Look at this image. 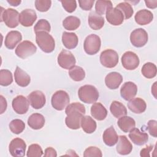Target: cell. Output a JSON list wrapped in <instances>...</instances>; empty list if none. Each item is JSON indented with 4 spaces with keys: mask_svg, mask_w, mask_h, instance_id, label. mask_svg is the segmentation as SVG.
Returning <instances> with one entry per match:
<instances>
[{
    "mask_svg": "<svg viewBox=\"0 0 157 157\" xmlns=\"http://www.w3.org/2000/svg\"><path fill=\"white\" fill-rule=\"evenodd\" d=\"M52 1L50 0H36L35 1V6L39 12H47L51 7Z\"/></svg>",
    "mask_w": 157,
    "mask_h": 157,
    "instance_id": "obj_42",
    "label": "cell"
},
{
    "mask_svg": "<svg viewBox=\"0 0 157 157\" xmlns=\"http://www.w3.org/2000/svg\"><path fill=\"white\" fill-rule=\"evenodd\" d=\"M80 19L75 16H68L63 21V26L67 30H75L80 26Z\"/></svg>",
    "mask_w": 157,
    "mask_h": 157,
    "instance_id": "obj_33",
    "label": "cell"
},
{
    "mask_svg": "<svg viewBox=\"0 0 157 157\" xmlns=\"http://www.w3.org/2000/svg\"><path fill=\"white\" fill-rule=\"evenodd\" d=\"M36 41L39 48L45 53H51L55 49V40L47 32L36 33Z\"/></svg>",
    "mask_w": 157,
    "mask_h": 157,
    "instance_id": "obj_2",
    "label": "cell"
},
{
    "mask_svg": "<svg viewBox=\"0 0 157 157\" xmlns=\"http://www.w3.org/2000/svg\"><path fill=\"white\" fill-rule=\"evenodd\" d=\"M117 142L116 150L118 153L121 155H126L131 152L132 145L125 136H120Z\"/></svg>",
    "mask_w": 157,
    "mask_h": 157,
    "instance_id": "obj_20",
    "label": "cell"
},
{
    "mask_svg": "<svg viewBox=\"0 0 157 157\" xmlns=\"http://www.w3.org/2000/svg\"><path fill=\"white\" fill-rule=\"evenodd\" d=\"M105 13L107 21L112 25H120L124 21V15L123 13L116 7L109 9Z\"/></svg>",
    "mask_w": 157,
    "mask_h": 157,
    "instance_id": "obj_15",
    "label": "cell"
},
{
    "mask_svg": "<svg viewBox=\"0 0 157 157\" xmlns=\"http://www.w3.org/2000/svg\"><path fill=\"white\" fill-rule=\"evenodd\" d=\"M63 8L69 13L73 12L77 8V3L75 0L60 1Z\"/></svg>",
    "mask_w": 157,
    "mask_h": 157,
    "instance_id": "obj_44",
    "label": "cell"
},
{
    "mask_svg": "<svg viewBox=\"0 0 157 157\" xmlns=\"http://www.w3.org/2000/svg\"><path fill=\"white\" fill-rule=\"evenodd\" d=\"M141 72L145 77L147 78H152L156 75V66L152 63H147L142 66Z\"/></svg>",
    "mask_w": 157,
    "mask_h": 157,
    "instance_id": "obj_35",
    "label": "cell"
},
{
    "mask_svg": "<svg viewBox=\"0 0 157 157\" xmlns=\"http://www.w3.org/2000/svg\"><path fill=\"white\" fill-rule=\"evenodd\" d=\"M70 99L67 92L63 90L56 91L52 96L51 102L52 107L57 110H63L69 103Z\"/></svg>",
    "mask_w": 157,
    "mask_h": 157,
    "instance_id": "obj_4",
    "label": "cell"
},
{
    "mask_svg": "<svg viewBox=\"0 0 157 157\" xmlns=\"http://www.w3.org/2000/svg\"><path fill=\"white\" fill-rule=\"evenodd\" d=\"M123 82L122 75L117 72H112L108 74L105 78V83L108 88L115 90L118 88Z\"/></svg>",
    "mask_w": 157,
    "mask_h": 157,
    "instance_id": "obj_19",
    "label": "cell"
},
{
    "mask_svg": "<svg viewBox=\"0 0 157 157\" xmlns=\"http://www.w3.org/2000/svg\"><path fill=\"white\" fill-rule=\"evenodd\" d=\"M137 92V85L132 82H125L120 89L121 96L126 101L133 99Z\"/></svg>",
    "mask_w": 157,
    "mask_h": 157,
    "instance_id": "obj_17",
    "label": "cell"
},
{
    "mask_svg": "<svg viewBox=\"0 0 157 157\" xmlns=\"http://www.w3.org/2000/svg\"><path fill=\"white\" fill-rule=\"evenodd\" d=\"M101 45V41L99 36L91 34L88 36L85 39L83 44L84 50L90 55H95L99 51Z\"/></svg>",
    "mask_w": 157,
    "mask_h": 157,
    "instance_id": "obj_6",
    "label": "cell"
},
{
    "mask_svg": "<svg viewBox=\"0 0 157 157\" xmlns=\"http://www.w3.org/2000/svg\"><path fill=\"white\" fill-rule=\"evenodd\" d=\"M0 101H1V113H2L7 109V101L6 100V99L2 96H0Z\"/></svg>",
    "mask_w": 157,
    "mask_h": 157,
    "instance_id": "obj_49",
    "label": "cell"
},
{
    "mask_svg": "<svg viewBox=\"0 0 157 157\" xmlns=\"http://www.w3.org/2000/svg\"><path fill=\"white\" fill-rule=\"evenodd\" d=\"M91 114L97 120H104L107 115V109L100 102H94L91 107Z\"/></svg>",
    "mask_w": 157,
    "mask_h": 157,
    "instance_id": "obj_27",
    "label": "cell"
},
{
    "mask_svg": "<svg viewBox=\"0 0 157 157\" xmlns=\"http://www.w3.org/2000/svg\"><path fill=\"white\" fill-rule=\"evenodd\" d=\"M42 155L43 151L39 145L34 144L29 146L26 153L28 157H40Z\"/></svg>",
    "mask_w": 157,
    "mask_h": 157,
    "instance_id": "obj_40",
    "label": "cell"
},
{
    "mask_svg": "<svg viewBox=\"0 0 157 157\" xmlns=\"http://www.w3.org/2000/svg\"><path fill=\"white\" fill-rule=\"evenodd\" d=\"M129 109L134 113H142L145 111L147 108L146 102L140 98L131 99L128 103Z\"/></svg>",
    "mask_w": 157,
    "mask_h": 157,
    "instance_id": "obj_23",
    "label": "cell"
},
{
    "mask_svg": "<svg viewBox=\"0 0 157 157\" xmlns=\"http://www.w3.org/2000/svg\"><path fill=\"white\" fill-rule=\"evenodd\" d=\"M85 106L79 102L69 104L65 110L67 117L65 119L66 126L71 129H78L80 128L81 120L85 113Z\"/></svg>",
    "mask_w": 157,
    "mask_h": 157,
    "instance_id": "obj_1",
    "label": "cell"
},
{
    "mask_svg": "<svg viewBox=\"0 0 157 157\" xmlns=\"http://www.w3.org/2000/svg\"><path fill=\"white\" fill-rule=\"evenodd\" d=\"M26 145L25 142L20 138H15L10 142L9 150L10 155L14 157H22L25 155Z\"/></svg>",
    "mask_w": 157,
    "mask_h": 157,
    "instance_id": "obj_10",
    "label": "cell"
},
{
    "mask_svg": "<svg viewBox=\"0 0 157 157\" xmlns=\"http://www.w3.org/2000/svg\"><path fill=\"white\" fill-rule=\"evenodd\" d=\"M22 36L18 31H11L6 36L4 44L5 46L10 50L13 49L16 45L21 40Z\"/></svg>",
    "mask_w": 157,
    "mask_h": 157,
    "instance_id": "obj_21",
    "label": "cell"
},
{
    "mask_svg": "<svg viewBox=\"0 0 157 157\" xmlns=\"http://www.w3.org/2000/svg\"><path fill=\"white\" fill-rule=\"evenodd\" d=\"M37 51L36 45L29 40H24L20 43L15 49V54L21 59L33 55Z\"/></svg>",
    "mask_w": 157,
    "mask_h": 157,
    "instance_id": "obj_8",
    "label": "cell"
},
{
    "mask_svg": "<svg viewBox=\"0 0 157 157\" xmlns=\"http://www.w3.org/2000/svg\"><path fill=\"white\" fill-rule=\"evenodd\" d=\"M139 63L138 56L131 51L125 52L121 57L122 65L127 70H134L136 69L139 66Z\"/></svg>",
    "mask_w": 157,
    "mask_h": 157,
    "instance_id": "obj_12",
    "label": "cell"
},
{
    "mask_svg": "<svg viewBox=\"0 0 157 157\" xmlns=\"http://www.w3.org/2000/svg\"><path fill=\"white\" fill-rule=\"evenodd\" d=\"M44 117L38 113H34L30 115L28 120V124L33 129H40L45 124Z\"/></svg>",
    "mask_w": 157,
    "mask_h": 157,
    "instance_id": "obj_29",
    "label": "cell"
},
{
    "mask_svg": "<svg viewBox=\"0 0 157 157\" xmlns=\"http://www.w3.org/2000/svg\"><path fill=\"white\" fill-rule=\"evenodd\" d=\"M78 96L80 101L84 103L93 104L98 99L99 94L95 86L85 85L78 89Z\"/></svg>",
    "mask_w": 157,
    "mask_h": 157,
    "instance_id": "obj_3",
    "label": "cell"
},
{
    "mask_svg": "<svg viewBox=\"0 0 157 157\" xmlns=\"http://www.w3.org/2000/svg\"><path fill=\"white\" fill-rule=\"evenodd\" d=\"M57 156V153L56 150L52 147H48L45 150L44 156L45 157H56Z\"/></svg>",
    "mask_w": 157,
    "mask_h": 157,
    "instance_id": "obj_48",
    "label": "cell"
},
{
    "mask_svg": "<svg viewBox=\"0 0 157 157\" xmlns=\"http://www.w3.org/2000/svg\"><path fill=\"white\" fill-rule=\"evenodd\" d=\"M112 7V3L110 1L98 0L96 2L95 10L96 12L101 15L106 13V12Z\"/></svg>",
    "mask_w": 157,
    "mask_h": 157,
    "instance_id": "obj_36",
    "label": "cell"
},
{
    "mask_svg": "<svg viewBox=\"0 0 157 157\" xmlns=\"http://www.w3.org/2000/svg\"><path fill=\"white\" fill-rule=\"evenodd\" d=\"M116 8L119 9L123 13L125 19L130 18L133 15L134 10L131 5L126 1L120 2L117 5Z\"/></svg>",
    "mask_w": 157,
    "mask_h": 157,
    "instance_id": "obj_37",
    "label": "cell"
},
{
    "mask_svg": "<svg viewBox=\"0 0 157 157\" xmlns=\"http://www.w3.org/2000/svg\"><path fill=\"white\" fill-rule=\"evenodd\" d=\"M94 2V0H79L78 4L81 9L84 10H90L91 9L93 4Z\"/></svg>",
    "mask_w": 157,
    "mask_h": 157,
    "instance_id": "obj_46",
    "label": "cell"
},
{
    "mask_svg": "<svg viewBox=\"0 0 157 157\" xmlns=\"http://www.w3.org/2000/svg\"><path fill=\"white\" fill-rule=\"evenodd\" d=\"M19 13L17 10L8 8L1 10V21H4L7 26L10 28H14L19 23Z\"/></svg>",
    "mask_w": 157,
    "mask_h": 157,
    "instance_id": "obj_5",
    "label": "cell"
},
{
    "mask_svg": "<svg viewBox=\"0 0 157 157\" xmlns=\"http://www.w3.org/2000/svg\"><path fill=\"white\" fill-rule=\"evenodd\" d=\"M134 19L138 25H145L152 21L153 19V14L148 10L142 9L136 13Z\"/></svg>",
    "mask_w": 157,
    "mask_h": 157,
    "instance_id": "obj_22",
    "label": "cell"
},
{
    "mask_svg": "<svg viewBox=\"0 0 157 157\" xmlns=\"http://www.w3.org/2000/svg\"><path fill=\"white\" fill-rule=\"evenodd\" d=\"M37 19L36 12L33 9H26L21 12L19 15L20 23L25 27L31 26Z\"/></svg>",
    "mask_w": 157,
    "mask_h": 157,
    "instance_id": "obj_16",
    "label": "cell"
},
{
    "mask_svg": "<svg viewBox=\"0 0 157 157\" xmlns=\"http://www.w3.org/2000/svg\"><path fill=\"white\" fill-rule=\"evenodd\" d=\"M129 137L134 144L137 145H143L148 140V136L146 132H141L136 128H134L129 131Z\"/></svg>",
    "mask_w": 157,
    "mask_h": 157,
    "instance_id": "obj_18",
    "label": "cell"
},
{
    "mask_svg": "<svg viewBox=\"0 0 157 157\" xmlns=\"http://www.w3.org/2000/svg\"><path fill=\"white\" fill-rule=\"evenodd\" d=\"M153 145H148L145 148L142 149L140 153V156H142V157L150 156V153L153 150Z\"/></svg>",
    "mask_w": 157,
    "mask_h": 157,
    "instance_id": "obj_47",
    "label": "cell"
},
{
    "mask_svg": "<svg viewBox=\"0 0 157 157\" xmlns=\"http://www.w3.org/2000/svg\"><path fill=\"white\" fill-rule=\"evenodd\" d=\"M57 61L59 66L65 69H70L76 63L74 55L66 50H61L58 56Z\"/></svg>",
    "mask_w": 157,
    "mask_h": 157,
    "instance_id": "obj_11",
    "label": "cell"
},
{
    "mask_svg": "<svg viewBox=\"0 0 157 157\" xmlns=\"http://www.w3.org/2000/svg\"><path fill=\"white\" fill-rule=\"evenodd\" d=\"M51 29L50 25L49 22L45 19H40L39 20L34 27V30L35 33L45 31V32H50Z\"/></svg>",
    "mask_w": 157,
    "mask_h": 157,
    "instance_id": "obj_41",
    "label": "cell"
},
{
    "mask_svg": "<svg viewBox=\"0 0 157 157\" xmlns=\"http://www.w3.org/2000/svg\"><path fill=\"white\" fill-rule=\"evenodd\" d=\"M147 128L151 136L155 137L157 136V121L156 120H149L147 123Z\"/></svg>",
    "mask_w": 157,
    "mask_h": 157,
    "instance_id": "obj_45",
    "label": "cell"
},
{
    "mask_svg": "<svg viewBox=\"0 0 157 157\" xmlns=\"http://www.w3.org/2000/svg\"><path fill=\"white\" fill-rule=\"evenodd\" d=\"M110 110L112 114L116 118H120L127 114V109L126 107L120 102L114 101L110 106Z\"/></svg>",
    "mask_w": 157,
    "mask_h": 157,
    "instance_id": "obj_32",
    "label": "cell"
},
{
    "mask_svg": "<svg viewBox=\"0 0 157 157\" xmlns=\"http://www.w3.org/2000/svg\"><path fill=\"white\" fill-rule=\"evenodd\" d=\"M146 6L150 9H155L157 7V1H145Z\"/></svg>",
    "mask_w": 157,
    "mask_h": 157,
    "instance_id": "obj_50",
    "label": "cell"
},
{
    "mask_svg": "<svg viewBox=\"0 0 157 157\" xmlns=\"http://www.w3.org/2000/svg\"><path fill=\"white\" fill-rule=\"evenodd\" d=\"M29 101L23 95L16 96L12 101V106L13 110L18 114L26 113L29 109Z\"/></svg>",
    "mask_w": 157,
    "mask_h": 157,
    "instance_id": "obj_13",
    "label": "cell"
},
{
    "mask_svg": "<svg viewBox=\"0 0 157 157\" xmlns=\"http://www.w3.org/2000/svg\"><path fill=\"white\" fill-rule=\"evenodd\" d=\"M13 82L12 72L7 69H1L0 71V84L2 86H8Z\"/></svg>",
    "mask_w": 157,
    "mask_h": 157,
    "instance_id": "obj_39",
    "label": "cell"
},
{
    "mask_svg": "<svg viewBox=\"0 0 157 157\" xmlns=\"http://www.w3.org/2000/svg\"><path fill=\"white\" fill-rule=\"evenodd\" d=\"M80 125L82 129L88 134H91L96 129V122L90 116H83L81 120Z\"/></svg>",
    "mask_w": 157,
    "mask_h": 157,
    "instance_id": "obj_31",
    "label": "cell"
},
{
    "mask_svg": "<svg viewBox=\"0 0 157 157\" xmlns=\"http://www.w3.org/2000/svg\"><path fill=\"white\" fill-rule=\"evenodd\" d=\"M118 55L112 49H107L101 52L100 62L102 66L107 68H112L118 63Z\"/></svg>",
    "mask_w": 157,
    "mask_h": 157,
    "instance_id": "obj_7",
    "label": "cell"
},
{
    "mask_svg": "<svg viewBox=\"0 0 157 157\" xmlns=\"http://www.w3.org/2000/svg\"><path fill=\"white\" fill-rule=\"evenodd\" d=\"M28 99L32 107L35 109H40L42 108L46 102L44 94L39 90H36L31 92L28 95Z\"/></svg>",
    "mask_w": 157,
    "mask_h": 157,
    "instance_id": "obj_14",
    "label": "cell"
},
{
    "mask_svg": "<svg viewBox=\"0 0 157 157\" xmlns=\"http://www.w3.org/2000/svg\"><path fill=\"white\" fill-rule=\"evenodd\" d=\"M102 156L101 150L96 147H90L87 148L84 153L83 156L85 157H92V156Z\"/></svg>",
    "mask_w": 157,
    "mask_h": 157,
    "instance_id": "obj_43",
    "label": "cell"
},
{
    "mask_svg": "<svg viewBox=\"0 0 157 157\" xmlns=\"http://www.w3.org/2000/svg\"><path fill=\"white\" fill-rule=\"evenodd\" d=\"M103 141L105 145L109 147L115 145L118 140V136L113 126H110L106 129L102 136Z\"/></svg>",
    "mask_w": 157,
    "mask_h": 157,
    "instance_id": "obj_25",
    "label": "cell"
},
{
    "mask_svg": "<svg viewBox=\"0 0 157 157\" xmlns=\"http://www.w3.org/2000/svg\"><path fill=\"white\" fill-rule=\"evenodd\" d=\"M70 77L74 81L80 82L85 77V72L83 69L78 66H74L69 71Z\"/></svg>",
    "mask_w": 157,
    "mask_h": 157,
    "instance_id": "obj_34",
    "label": "cell"
},
{
    "mask_svg": "<svg viewBox=\"0 0 157 157\" xmlns=\"http://www.w3.org/2000/svg\"><path fill=\"white\" fill-rule=\"evenodd\" d=\"M130 41L134 47H142L148 41V34L143 28L136 29L131 33Z\"/></svg>",
    "mask_w": 157,
    "mask_h": 157,
    "instance_id": "obj_9",
    "label": "cell"
},
{
    "mask_svg": "<svg viewBox=\"0 0 157 157\" xmlns=\"http://www.w3.org/2000/svg\"><path fill=\"white\" fill-rule=\"evenodd\" d=\"M14 77L15 82L21 87L27 86L31 82L30 76L18 66H17L15 71Z\"/></svg>",
    "mask_w": 157,
    "mask_h": 157,
    "instance_id": "obj_24",
    "label": "cell"
},
{
    "mask_svg": "<svg viewBox=\"0 0 157 157\" xmlns=\"http://www.w3.org/2000/svg\"><path fill=\"white\" fill-rule=\"evenodd\" d=\"M10 130L15 134H19L23 131L25 128V123L20 119H15L9 123Z\"/></svg>",
    "mask_w": 157,
    "mask_h": 157,
    "instance_id": "obj_38",
    "label": "cell"
},
{
    "mask_svg": "<svg viewBox=\"0 0 157 157\" xmlns=\"http://www.w3.org/2000/svg\"><path fill=\"white\" fill-rule=\"evenodd\" d=\"M117 124L120 129L124 132H128L136 126L135 120L128 116H123L119 118Z\"/></svg>",
    "mask_w": 157,
    "mask_h": 157,
    "instance_id": "obj_30",
    "label": "cell"
},
{
    "mask_svg": "<svg viewBox=\"0 0 157 157\" xmlns=\"http://www.w3.org/2000/svg\"><path fill=\"white\" fill-rule=\"evenodd\" d=\"M77 36L74 33L64 32L62 35V42L67 49H73L78 44Z\"/></svg>",
    "mask_w": 157,
    "mask_h": 157,
    "instance_id": "obj_28",
    "label": "cell"
},
{
    "mask_svg": "<svg viewBox=\"0 0 157 157\" xmlns=\"http://www.w3.org/2000/svg\"><path fill=\"white\" fill-rule=\"evenodd\" d=\"M88 25L91 28L94 30H99L101 29L104 25V18L98 14L96 12H91L88 18Z\"/></svg>",
    "mask_w": 157,
    "mask_h": 157,
    "instance_id": "obj_26",
    "label": "cell"
},
{
    "mask_svg": "<svg viewBox=\"0 0 157 157\" xmlns=\"http://www.w3.org/2000/svg\"><path fill=\"white\" fill-rule=\"evenodd\" d=\"M8 3H9L11 6H18L20 3H21V1H14V0H7V1Z\"/></svg>",
    "mask_w": 157,
    "mask_h": 157,
    "instance_id": "obj_51",
    "label": "cell"
}]
</instances>
